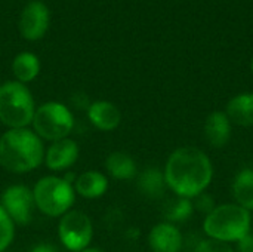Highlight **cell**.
<instances>
[{"label": "cell", "instance_id": "1", "mask_svg": "<svg viewBox=\"0 0 253 252\" xmlns=\"http://www.w3.org/2000/svg\"><path fill=\"white\" fill-rule=\"evenodd\" d=\"M165 180L175 196L194 199L206 192L213 178V165L208 154L197 147H179L166 162Z\"/></svg>", "mask_w": 253, "mask_h": 252}, {"label": "cell", "instance_id": "2", "mask_svg": "<svg viewBox=\"0 0 253 252\" xmlns=\"http://www.w3.org/2000/svg\"><path fill=\"white\" fill-rule=\"evenodd\" d=\"M43 157L42 140L27 128L9 129L0 138V165L9 172H30L42 163Z\"/></svg>", "mask_w": 253, "mask_h": 252}, {"label": "cell", "instance_id": "3", "mask_svg": "<svg viewBox=\"0 0 253 252\" xmlns=\"http://www.w3.org/2000/svg\"><path fill=\"white\" fill-rule=\"evenodd\" d=\"M252 215L237 203H222L203 220V230L209 239L236 244L251 232Z\"/></svg>", "mask_w": 253, "mask_h": 252}, {"label": "cell", "instance_id": "4", "mask_svg": "<svg viewBox=\"0 0 253 252\" xmlns=\"http://www.w3.org/2000/svg\"><path fill=\"white\" fill-rule=\"evenodd\" d=\"M36 113L31 92L24 83L6 82L0 85V122L10 129L25 128Z\"/></svg>", "mask_w": 253, "mask_h": 252}, {"label": "cell", "instance_id": "5", "mask_svg": "<svg viewBox=\"0 0 253 252\" xmlns=\"http://www.w3.org/2000/svg\"><path fill=\"white\" fill-rule=\"evenodd\" d=\"M33 195L36 206L49 217L67 214L74 202L73 186L58 177H44L39 180Z\"/></svg>", "mask_w": 253, "mask_h": 252}, {"label": "cell", "instance_id": "6", "mask_svg": "<svg viewBox=\"0 0 253 252\" xmlns=\"http://www.w3.org/2000/svg\"><path fill=\"white\" fill-rule=\"evenodd\" d=\"M33 128L36 135L49 141H59L67 138L71 132L74 119L68 107L64 104L50 101L40 105L33 117Z\"/></svg>", "mask_w": 253, "mask_h": 252}, {"label": "cell", "instance_id": "7", "mask_svg": "<svg viewBox=\"0 0 253 252\" xmlns=\"http://www.w3.org/2000/svg\"><path fill=\"white\" fill-rule=\"evenodd\" d=\"M59 239L70 251L80 252L89 247L93 227L90 218L80 211H68L62 215L58 227Z\"/></svg>", "mask_w": 253, "mask_h": 252}, {"label": "cell", "instance_id": "8", "mask_svg": "<svg viewBox=\"0 0 253 252\" xmlns=\"http://www.w3.org/2000/svg\"><path fill=\"white\" fill-rule=\"evenodd\" d=\"M0 206L12 221L25 226L33 220V212L36 208L34 195L25 186H10L4 190Z\"/></svg>", "mask_w": 253, "mask_h": 252}, {"label": "cell", "instance_id": "9", "mask_svg": "<svg viewBox=\"0 0 253 252\" xmlns=\"http://www.w3.org/2000/svg\"><path fill=\"white\" fill-rule=\"evenodd\" d=\"M50 22L49 7L40 0H31L27 3L19 16V33L25 40H39L42 39Z\"/></svg>", "mask_w": 253, "mask_h": 252}, {"label": "cell", "instance_id": "10", "mask_svg": "<svg viewBox=\"0 0 253 252\" xmlns=\"http://www.w3.org/2000/svg\"><path fill=\"white\" fill-rule=\"evenodd\" d=\"M148 245L153 252H179L184 245V238L175 224L165 221L150 230Z\"/></svg>", "mask_w": 253, "mask_h": 252}, {"label": "cell", "instance_id": "11", "mask_svg": "<svg viewBox=\"0 0 253 252\" xmlns=\"http://www.w3.org/2000/svg\"><path fill=\"white\" fill-rule=\"evenodd\" d=\"M231 125L225 111H212L203 126L206 141L215 149L225 147L231 138Z\"/></svg>", "mask_w": 253, "mask_h": 252}, {"label": "cell", "instance_id": "12", "mask_svg": "<svg viewBox=\"0 0 253 252\" xmlns=\"http://www.w3.org/2000/svg\"><path fill=\"white\" fill-rule=\"evenodd\" d=\"M79 157V146L76 141L64 138L55 141L46 153V165L52 171H64L76 163Z\"/></svg>", "mask_w": 253, "mask_h": 252}, {"label": "cell", "instance_id": "13", "mask_svg": "<svg viewBox=\"0 0 253 252\" xmlns=\"http://www.w3.org/2000/svg\"><path fill=\"white\" fill-rule=\"evenodd\" d=\"M89 120L101 131H114L122 122L120 110L110 101H96L87 108Z\"/></svg>", "mask_w": 253, "mask_h": 252}, {"label": "cell", "instance_id": "14", "mask_svg": "<svg viewBox=\"0 0 253 252\" xmlns=\"http://www.w3.org/2000/svg\"><path fill=\"white\" fill-rule=\"evenodd\" d=\"M225 114L228 116L230 122L239 126H253V92L239 94L233 97L227 107Z\"/></svg>", "mask_w": 253, "mask_h": 252}, {"label": "cell", "instance_id": "15", "mask_svg": "<svg viewBox=\"0 0 253 252\" xmlns=\"http://www.w3.org/2000/svg\"><path fill=\"white\" fill-rule=\"evenodd\" d=\"M108 189V180L104 174L96 171H87L77 177L76 192L87 199H95L102 196Z\"/></svg>", "mask_w": 253, "mask_h": 252}, {"label": "cell", "instance_id": "16", "mask_svg": "<svg viewBox=\"0 0 253 252\" xmlns=\"http://www.w3.org/2000/svg\"><path fill=\"white\" fill-rule=\"evenodd\" d=\"M233 198L246 211H253V169L240 171L233 181Z\"/></svg>", "mask_w": 253, "mask_h": 252}, {"label": "cell", "instance_id": "17", "mask_svg": "<svg viewBox=\"0 0 253 252\" xmlns=\"http://www.w3.org/2000/svg\"><path fill=\"white\" fill-rule=\"evenodd\" d=\"M138 189L144 196L150 199L162 198L165 195V190L168 189L163 171L157 168H147L138 177Z\"/></svg>", "mask_w": 253, "mask_h": 252}, {"label": "cell", "instance_id": "18", "mask_svg": "<svg viewBox=\"0 0 253 252\" xmlns=\"http://www.w3.org/2000/svg\"><path fill=\"white\" fill-rule=\"evenodd\" d=\"M105 168L116 180H132L136 175L135 160L123 151H113L105 160Z\"/></svg>", "mask_w": 253, "mask_h": 252}, {"label": "cell", "instance_id": "19", "mask_svg": "<svg viewBox=\"0 0 253 252\" xmlns=\"http://www.w3.org/2000/svg\"><path fill=\"white\" fill-rule=\"evenodd\" d=\"M40 61L33 52H21L12 61V73L19 83H28L37 77Z\"/></svg>", "mask_w": 253, "mask_h": 252}, {"label": "cell", "instance_id": "20", "mask_svg": "<svg viewBox=\"0 0 253 252\" xmlns=\"http://www.w3.org/2000/svg\"><path fill=\"white\" fill-rule=\"evenodd\" d=\"M194 212V206L191 199H185V198H175L172 201H169L165 208H163V215L166 218L168 223H182L191 218Z\"/></svg>", "mask_w": 253, "mask_h": 252}, {"label": "cell", "instance_id": "21", "mask_svg": "<svg viewBox=\"0 0 253 252\" xmlns=\"http://www.w3.org/2000/svg\"><path fill=\"white\" fill-rule=\"evenodd\" d=\"M13 235H15L13 221L0 206V252H4V250L12 244Z\"/></svg>", "mask_w": 253, "mask_h": 252}, {"label": "cell", "instance_id": "22", "mask_svg": "<svg viewBox=\"0 0 253 252\" xmlns=\"http://www.w3.org/2000/svg\"><path fill=\"white\" fill-rule=\"evenodd\" d=\"M191 202H193L194 209L199 211L200 214H203L205 217L216 208L213 198H212L209 193H206V192H203V193H200L199 196H196L194 199H191Z\"/></svg>", "mask_w": 253, "mask_h": 252}, {"label": "cell", "instance_id": "23", "mask_svg": "<svg viewBox=\"0 0 253 252\" xmlns=\"http://www.w3.org/2000/svg\"><path fill=\"white\" fill-rule=\"evenodd\" d=\"M196 252H236V250H233L231 244L219 242L215 239H205L197 245Z\"/></svg>", "mask_w": 253, "mask_h": 252}, {"label": "cell", "instance_id": "24", "mask_svg": "<svg viewBox=\"0 0 253 252\" xmlns=\"http://www.w3.org/2000/svg\"><path fill=\"white\" fill-rule=\"evenodd\" d=\"M236 252H253V235L251 232L236 242Z\"/></svg>", "mask_w": 253, "mask_h": 252}, {"label": "cell", "instance_id": "25", "mask_svg": "<svg viewBox=\"0 0 253 252\" xmlns=\"http://www.w3.org/2000/svg\"><path fill=\"white\" fill-rule=\"evenodd\" d=\"M31 252H58L56 251V248L55 247H52V245H49V244H40V245H37V247H34Z\"/></svg>", "mask_w": 253, "mask_h": 252}, {"label": "cell", "instance_id": "26", "mask_svg": "<svg viewBox=\"0 0 253 252\" xmlns=\"http://www.w3.org/2000/svg\"><path fill=\"white\" fill-rule=\"evenodd\" d=\"M80 252H104L102 250H99V248H84L83 251Z\"/></svg>", "mask_w": 253, "mask_h": 252}, {"label": "cell", "instance_id": "27", "mask_svg": "<svg viewBox=\"0 0 253 252\" xmlns=\"http://www.w3.org/2000/svg\"><path fill=\"white\" fill-rule=\"evenodd\" d=\"M251 70H252V73H253V58H252V61H251Z\"/></svg>", "mask_w": 253, "mask_h": 252}]
</instances>
